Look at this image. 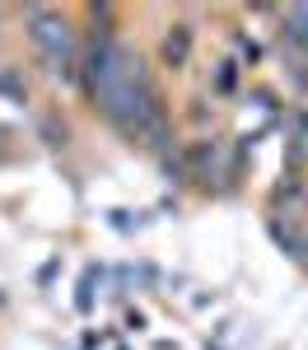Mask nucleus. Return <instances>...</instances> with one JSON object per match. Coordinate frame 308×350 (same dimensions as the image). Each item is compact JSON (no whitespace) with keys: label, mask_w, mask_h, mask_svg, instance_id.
Wrapping results in <instances>:
<instances>
[{"label":"nucleus","mask_w":308,"mask_h":350,"mask_svg":"<svg viewBox=\"0 0 308 350\" xmlns=\"http://www.w3.org/2000/svg\"><path fill=\"white\" fill-rule=\"evenodd\" d=\"M215 89H220V94H229V89H234V66H229V61H224V70L215 75Z\"/></svg>","instance_id":"4"},{"label":"nucleus","mask_w":308,"mask_h":350,"mask_svg":"<svg viewBox=\"0 0 308 350\" xmlns=\"http://www.w3.org/2000/svg\"><path fill=\"white\" fill-rule=\"evenodd\" d=\"M304 257H308V252H304Z\"/></svg>","instance_id":"5"},{"label":"nucleus","mask_w":308,"mask_h":350,"mask_svg":"<svg viewBox=\"0 0 308 350\" xmlns=\"http://www.w3.org/2000/svg\"><path fill=\"white\" fill-rule=\"evenodd\" d=\"M187 52H192V28L178 24L164 38V61H168V66H182V61H187Z\"/></svg>","instance_id":"2"},{"label":"nucleus","mask_w":308,"mask_h":350,"mask_svg":"<svg viewBox=\"0 0 308 350\" xmlns=\"http://www.w3.org/2000/svg\"><path fill=\"white\" fill-rule=\"evenodd\" d=\"M28 38L38 42V52L52 61L56 75H75V42H70V28H66V19L61 14H52V10H28Z\"/></svg>","instance_id":"1"},{"label":"nucleus","mask_w":308,"mask_h":350,"mask_svg":"<svg viewBox=\"0 0 308 350\" xmlns=\"http://www.w3.org/2000/svg\"><path fill=\"white\" fill-rule=\"evenodd\" d=\"M285 33L308 52V5H290V10H285Z\"/></svg>","instance_id":"3"}]
</instances>
